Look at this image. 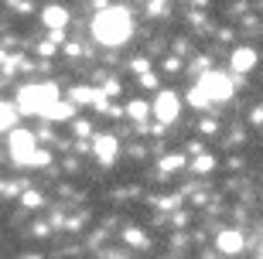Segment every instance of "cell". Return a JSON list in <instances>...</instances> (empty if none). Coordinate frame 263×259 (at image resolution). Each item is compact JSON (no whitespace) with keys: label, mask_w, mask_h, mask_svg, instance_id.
Wrapping results in <instances>:
<instances>
[{"label":"cell","mask_w":263,"mask_h":259,"mask_svg":"<svg viewBox=\"0 0 263 259\" xmlns=\"http://www.w3.org/2000/svg\"><path fill=\"white\" fill-rule=\"evenodd\" d=\"M130 31H134V21H130V10L123 7H103L92 21V38L106 48H120L130 41Z\"/></svg>","instance_id":"1"},{"label":"cell","mask_w":263,"mask_h":259,"mask_svg":"<svg viewBox=\"0 0 263 259\" xmlns=\"http://www.w3.org/2000/svg\"><path fill=\"white\" fill-rule=\"evenodd\" d=\"M59 86L55 82H31L17 89V109L28 116H45L51 106L59 103Z\"/></svg>","instance_id":"2"},{"label":"cell","mask_w":263,"mask_h":259,"mask_svg":"<svg viewBox=\"0 0 263 259\" xmlns=\"http://www.w3.org/2000/svg\"><path fill=\"white\" fill-rule=\"evenodd\" d=\"M10 157L17 164H48L51 161L48 150H38L34 133H28V130H10Z\"/></svg>","instance_id":"3"},{"label":"cell","mask_w":263,"mask_h":259,"mask_svg":"<svg viewBox=\"0 0 263 259\" xmlns=\"http://www.w3.org/2000/svg\"><path fill=\"white\" fill-rule=\"evenodd\" d=\"M198 86H202V92L212 99V103H226V99H233V78L226 75V72L209 68V72H202Z\"/></svg>","instance_id":"4"},{"label":"cell","mask_w":263,"mask_h":259,"mask_svg":"<svg viewBox=\"0 0 263 259\" xmlns=\"http://www.w3.org/2000/svg\"><path fill=\"white\" fill-rule=\"evenodd\" d=\"M151 109H154L157 123H175L178 116H181V99H178V92H171V89H164V92H157L154 103H151Z\"/></svg>","instance_id":"5"},{"label":"cell","mask_w":263,"mask_h":259,"mask_svg":"<svg viewBox=\"0 0 263 259\" xmlns=\"http://www.w3.org/2000/svg\"><path fill=\"white\" fill-rule=\"evenodd\" d=\"M117 150H120V140L113 133H96L92 136V154H96L99 164H113L117 161Z\"/></svg>","instance_id":"6"},{"label":"cell","mask_w":263,"mask_h":259,"mask_svg":"<svg viewBox=\"0 0 263 259\" xmlns=\"http://www.w3.org/2000/svg\"><path fill=\"white\" fill-rule=\"evenodd\" d=\"M215 246H219L222 256H239V252L246 249V235L239 229H222V232H219V239H215Z\"/></svg>","instance_id":"7"},{"label":"cell","mask_w":263,"mask_h":259,"mask_svg":"<svg viewBox=\"0 0 263 259\" xmlns=\"http://www.w3.org/2000/svg\"><path fill=\"white\" fill-rule=\"evenodd\" d=\"M256 62H260V55H256V48H236L233 55H229V65H233V72H239V75H246V72H253Z\"/></svg>","instance_id":"8"},{"label":"cell","mask_w":263,"mask_h":259,"mask_svg":"<svg viewBox=\"0 0 263 259\" xmlns=\"http://www.w3.org/2000/svg\"><path fill=\"white\" fill-rule=\"evenodd\" d=\"M41 21H45V28H48V31H62L68 24V10L59 7V4H51V7L41 10Z\"/></svg>","instance_id":"9"},{"label":"cell","mask_w":263,"mask_h":259,"mask_svg":"<svg viewBox=\"0 0 263 259\" xmlns=\"http://www.w3.org/2000/svg\"><path fill=\"white\" fill-rule=\"evenodd\" d=\"M17 106L7 103V99H0V133H7V130H14V123H17Z\"/></svg>","instance_id":"10"},{"label":"cell","mask_w":263,"mask_h":259,"mask_svg":"<svg viewBox=\"0 0 263 259\" xmlns=\"http://www.w3.org/2000/svg\"><path fill=\"white\" fill-rule=\"evenodd\" d=\"M96 96H99V89H89V86H72V89H68V99H72L76 106L96 103Z\"/></svg>","instance_id":"11"},{"label":"cell","mask_w":263,"mask_h":259,"mask_svg":"<svg viewBox=\"0 0 263 259\" xmlns=\"http://www.w3.org/2000/svg\"><path fill=\"white\" fill-rule=\"evenodd\" d=\"M151 113H154V109H151V103H144V99H134V103L127 106V116L134 119V123H144Z\"/></svg>","instance_id":"12"},{"label":"cell","mask_w":263,"mask_h":259,"mask_svg":"<svg viewBox=\"0 0 263 259\" xmlns=\"http://www.w3.org/2000/svg\"><path fill=\"white\" fill-rule=\"evenodd\" d=\"M72 106H76L72 99H68V103H65V99H59V103L45 113V119H72Z\"/></svg>","instance_id":"13"},{"label":"cell","mask_w":263,"mask_h":259,"mask_svg":"<svg viewBox=\"0 0 263 259\" xmlns=\"http://www.w3.org/2000/svg\"><path fill=\"white\" fill-rule=\"evenodd\" d=\"M181 167H185V157H181V154H171V157H164V161H161V174L181 171Z\"/></svg>","instance_id":"14"},{"label":"cell","mask_w":263,"mask_h":259,"mask_svg":"<svg viewBox=\"0 0 263 259\" xmlns=\"http://www.w3.org/2000/svg\"><path fill=\"white\" fill-rule=\"evenodd\" d=\"M188 103L195 106V109H202V106H209V103H212V99H209V96H205V92H202V86H195V89H192V92H188Z\"/></svg>","instance_id":"15"},{"label":"cell","mask_w":263,"mask_h":259,"mask_svg":"<svg viewBox=\"0 0 263 259\" xmlns=\"http://www.w3.org/2000/svg\"><path fill=\"white\" fill-rule=\"evenodd\" d=\"M212 167H215V157H212V154H198V157H195V171H198V174L212 171Z\"/></svg>","instance_id":"16"},{"label":"cell","mask_w":263,"mask_h":259,"mask_svg":"<svg viewBox=\"0 0 263 259\" xmlns=\"http://www.w3.org/2000/svg\"><path fill=\"white\" fill-rule=\"evenodd\" d=\"M123 239H127L130 246H147V239L140 235V229H127V232H123Z\"/></svg>","instance_id":"17"},{"label":"cell","mask_w":263,"mask_h":259,"mask_svg":"<svg viewBox=\"0 0 263 259\" xmlns=\"http://www.w3.org/2000/svg\"><path fill=\"white\" fill-rule=\"evenodd\" d=\"M147 10H151V17H161L167 10V0H147Z\"/></svg>","instance_id":"18"},{"label":"cell","mask_w":263,"mask_h":259,"mask_svg":"<svg viewBox=\"0 0 263 259\" xmlns=\"http://www.w3.org/2000/svg\"><path fill=\"white\" fill-rule=\"evenodd\" d=\"M24 205H28V208H41V205H45V198H41L38 191H28V194H24Z\"/></svg>","instance_id":"19"},{"label":"cell","mask_w":263,"mask_h":259,"mask_svg":"<svg viewBox=\"0 0 263 259\" xmlns=\"http://www.w3.org/2000/svg\"><path fill=\"white\" fill-rule=\"evenodd\" d=\"M130 68H134L137 75H144V72H151V65H147V58H134V62H130Z\"/></svg>","instance_id":"20"},{"label":"cell","mask_w":263,"mask_h":259,"mask_svg":"<svg viewBox=\"0 0 263 259\" xmlns=\"http://www.w3.org/2000/svg\"><path fill=\"white\" fill-rule=\"evenodd\" d=\"M72 130H76L79 136H89V133H92V130H89V123H86V119H72Z\"/></svg>","instance_id":"21"},{"label":"cell","mask_w":263,"mask_h":259,"mask_svg":"<svg viewBox=\"0 0 263 259\" xmlns=\"http://www.w3.org/2000/svg\"><path fill=\"white\" fill-rule=\"evenodd\" d=\"M140 86L144 89H157V75L154 72H144V75H140Z\"/></svg>","instance_id":"22"},{"label":"cell","mask_w":263,"mask_h":259,"mask_svg":"<svg viewBox=\"0 0 263 259\" xmlns=\"http://www.w3.org/2000/svg\"><path fill=\"white\" fill-rule=\"evenodd\" d=\"M198 130H202V133H215L219 126H215V119H202V126H198Z\"/></svg>","instance_id":"23"},{"label":"cell","mask_w":263,"mask_h":259,"mask_svg":"<svg viewBox=\"0 0 263 259\" xmlns=\"http://www.w3.org/2000/svg\"><path fill=\"white\" fill-rule=\"evenodd\" d=\"M103 92H106V96H120V82H106Z\"/></svg>","instance_id":"24"},{"label":"cell","mask_w":263,"mask_h":259,"mask_svg":"<svg viewBox=\"0 0 263 259\" xmlns=\"http://www.w3.org/2000/svg\"><path fill=\"white\" fill-rule=\"evenodd\" d=\"M164 72H178V58H167V62H164Z\"/></svg>","instance_id":"25"},{"label":"cell","mask_w":263,"mask_h":259,"mask_svg":"<svg viewBox=\"0 0 263 259\" xmlns=\"http://www.w3.org/2000/svg\"><path fill=\"white\" fill-rule=\"evenodd\" d=\"M106 259H123V256H106Z\"/></svg>","instance_id":"26"},{"label":"cell","mask_w":263,"mask_h":259,"mask_svg":"<svg viewBox=\"0 0 263 259\" xmlns=\"http://www.w3.org/2000/svg\"><path fill=\"white\" fill-rule=\"evenodd\" d=\"M260 259H263V256H260Z\"/></svg>","instance_id":"27"}]
</instances>
